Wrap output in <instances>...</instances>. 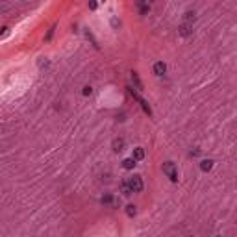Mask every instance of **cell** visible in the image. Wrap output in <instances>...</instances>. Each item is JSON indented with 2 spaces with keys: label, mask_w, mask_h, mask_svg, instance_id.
<instances>
[{
  "label": "cell",
  "mask_w": 237,
  "mask_h": 237,
  "mask_svg": "<svg viewBox=\"0 0 237 237\" xmlns=\"http://www.w3.org/2000/svg\"><path fill=\"white\" fill-rule=\"evenodd\" d=\"M135 97H137V94H135ZM137 100H139V104H141V108H143V109H145V113H147V115H152V109H150V106H148V102H147L145 98H141V97H137Z\"/></svg>",
  "instance_id": "obj_5"
},
{
  "label": "cell",
  "mask_w": 237,
  "mask_h": 237,
  "mask_svg": "<svg viewBox=\"0 0 237 237\" xmlns=\"http://www.w3.org/2000/svg\"><path fill=\"white\" fill-rule=\"evenodd\" d=\"M122 167H124V169H128V171H130V169H133V167H135V159L126 157V159L122 161Z\"/></svg>",
  "instance_id": "obj_9"
},
{
  "label": "cell",
  "mask_w": 237,
  "mask_h": 237,
  "mask_svg": "<svg viewBox=\"0 0 237 237\" xmlns=\"http://www.w3.org/2000/svg\"><path fill=\"white\" fill-rule=\"evenodd\" d=\"M91 93H93V89H91L89 85H87V87H83V94H85V97H89Z\"/></svg>",
  "instance_id": "obj_15"
},
{
  "label": "cell",
  "mask_w": 237,
  "mask_h": 237,
  "mask_svg": "<svg viewBox=\"0 0 237 237\" xmlns=\"http://www.w3.org/2000/svg\"><path fill=\"white\" fill-rule=\"evenodd\" d=\"M165 73H167V65H165L163 61H157V63L154 65V74H156V76H163Z\"/></svg>",
  "instance_id": "obj_3"
},
{
  "label": "cell",
  "mask_w": 237,
  "mask_h": 237,
  "mask_svg": "<svg viewBox=\"0 0 237 237\" xmlns=\"http://www.w3.org/2000/svg\"><path fill=\"white\" fill-rule=\"evenodd\" d=\"M132 82L135 83V87L141 91V89H143V83H141V80H139V76H137V73H132Z\"/></svg>",
  "instance_id": "obj_10"
},
{
  "label": "cell",
  "mask_w": 237,
  "mask_h": 237,
  "mask_svg": "<svg viewBox=\"0 0 237 237\" xmlns=\"http://www.w3.org/2000/svg\"><path fill=\"white\" fill-rule=\"evenodd\" d=\"M113 150H115V152L124 150V139H115V141H113Z\"/></svg>",
  "instance_id": "obj_6"
},
{
  "label": "cell",
  "mask_w": 237,
  "mask_h": 237,
  "mask_svg": "<svg viewBox=\"0 0 237 237\" xmlns=\"http://www.w3.org/2000/svg\"><path fill=\"white\" fill-rule=\"evenodd\" d=\"M121 187H122V193H124V195H132V193H133L132 189H130V185H128V182H122Z\"/></svg>",
  "instance_id": "obj_14"
},
{
  "label": "cell",
  "mask_w": 237,
  "mask_h": 237,
  "mask_svg": "<svg viewBox=\"0 0 237 237\" xmlns=\"http://www.w3.org/2000/svg\"><path fill=\"white\" fill-rule=\"evenodd\" d=\"M163 172L167 174V178L171 182H178V171H176V165L172 161H167V163H163Z\"/></svg>",
  "instance_id": "obj_1"
},
{
  "label": "cell",
  "mask_w": 237,
  "mask_h": 237,
  "mask_svg": "<svg viewBox=\"0 0 237 237\" xmlns=\"http://www.w3.org/2000/svg\"><path fill=\"white\" fill-rule=\"evenodd\" d=\"M145 157V150L143 148H135L133 150V156H132V159H135V161H141Z\"/></svg>",
  "instance_id": "obj_8"
},
{
  "label": "cell",
  "mask_w": 237,
  "mask_h": 237,
  "mask_svg": "<svg viewBox=\"0 0 237 237\" xmlns=\"http://www.w3.org/2000/svg\"><path fill=\"white\" fill-rule=\"evenodd\" d=\"M137 6H139V9H141V15H147V13H148V4H145V2H137Z\"/></svg>",
  "instance_id": "obj_13"
},
{
  "label": "cell",
  "mask_w": 237,
  "mask_h": 237,
  "mask_svg": "<svg viewBox=\"0 0 237 237\" xmlns=\"http://www.w3.org/2000/svg\"><path fill=\"white\" fill-rule=\"evenodd\" d=\"M178 32H180V35H183V37L191 35V34H193V24H182V26L178 28Z\"/></svg>",
  "instance_id": "obj_4"
},
{
  "label": "cell",
  "mask_w": 237,
  "mask_h": 237,
  "mask_svg": "<svg viewBox=\"0 0 237 237\" xmlns=\"http://www.w3.org/2000/svg\"><path fill=\"white\" fill-rule=\"evenodd\" d=\"M128 185H130V189L133 193H139V191H143V180H141V176H132L130 180H128Z\"/></svg>",
  "instance_id": "obj_2"
},
{
  "label": "cell",
  "mask_w": 237,
  "mask_h": 237,
  "mask_svg": "<svg viewBox=\"0 0 237 237\" xmlns=\"http://www.w3.org/2000/svg\"><path fill=\"white\" fill-rule=\"evenodd\" d=\"M126 213H128V217H135L137 207H135L133 204H128V206H126Z\"/></svg>",
  "instance_id": "obj_12"
},
{
  "label": "cell",
  "mask_w": 237,
  "mask_h": 237,
  "mask_svg": "<svg viewBox=\"0 0 237 237\" xmlns=\"http://www.w3.org/2000/svg\"><path fill=\"white\" fill-rule=\"evenodd\" d=\"M183 19H185V24H191V20L196 19V17H195V11H187V13L183 15Z\"/></svg>",
  "instance_id": "obj_11"
},
{
  "label": "cell",
  "mask_w": 237,
  "mask_h": 237,
  "mask_svg": "<svg viewBox=\"0 0 237 237\" xmlns=\"http://www.w3.org/2000/svg\"><path fill=\"white\" fill-rule=\"evenodd\" d=\"M211 167H213V161H211V159H202V161H200V169H202L204 172L211 171Z\"/></svg>",
  "instance_id": "obj_7"
},
{
  "label": "cell",
  "mask_w": 237,
  "mask_h": 237,
  "mask_svg": "<svg viewBox=\"0 0 237 237\" xmlns=\"http://www.w3.org/2000/svg\"><path fill=\"white\" fill-rule=\"evenodd\" d=\"M215 237H221V235H215Z\"/></svg>",
  "instance_id": "obj_16"
}]
</instances>
